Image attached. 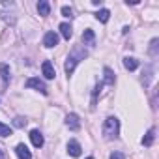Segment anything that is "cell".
<instances>
[{
	"label": "cell",
	"mask_w": 159,
	"mask_h": 159,
	"mask_svg": "<svg viewBox=\"0 0 159 159\" xmlns=\"http://www.w3.org/2000/svg\"><path fill=\"white\" fill-rule=\"evenodd\" d=\"M60 32H62V38H64V39H69V38L73 36L71 26H69L67 23H62V25H60Z\"/></svg>",
	"instance_id": "5bb4252c"
},
{
	"label": "cell",
	"mask_w": 159,
	"mask_h": 159,
	"mask_svg": "<svg viewBox=\"0 0 159 159\" xmlns=\"http://www.w3.org/2000/svg\"><path fill=\"white\" fill-rule=\"evenodd\" d=\"M17 155H19V159H32V153H30V150L25 146V144H17Z\"/></svg>",
	"instance_id": "30bf717a"
},
{
	"label": "cell",
	"mask_w": 159,
	"mask_h": 159,
	"mask_svg": "<svg viewBox=\"0 0 159 159\" xmlns=\"http://www.w3.org/2000/svg\"><path fill=\"white\" fill-rule=\"evenodd\" d=\"M153 139H155V129L152 127V129H148V133L142 137V144H144V146H152V144H153Z\"/></svg>",
	"instance_id": "7c38bea8"
},
{
	"label": "cell",
	"mask_w": 159,
	"mask_h": 159,
	"mask_svg": "<svg viewBox=\"0 0 159 159\" xmlns=\"http://www.w3.org/2000/svg\"><path fill=\"white\" fill-rule=\"evenodd\" d=\"M86 58V51L83 49V47H73V51L69 52V56H67V60H66V64H64V69H66V73L67 75H71L73 71H75V66L81 62V60H84Z\"/></svg>",
	"instance_id": "6da1fadb"
},
{
	"label": "cell",
	"mask_w": 159,
	"mask_h": 159,
	"mask_svg": "<svg viewBox=\"0 0 159 159\" xmlns=\"http://www.w3.org/2000/svg\"><path fill=\"white\" fill-rule=\"evenodd\" d=\"M38 11H39V15L47 17V15H49V11H51V4L47 2V0H41V2L38 4Z\"/></svg>",
	"instance_id": "4fadbf2b"
},
{
	"label": "cell",
	"mask_w": 159,
	"mask_h": 159,
	"mask_svg": "<svg viewBox=\"0 0 159 159\" xmlns=\"http://www.w3.org/2000/svg\"><path fill=\"white\" fill-rule=\"evenodd\" d=\"M81 144H79L77 140H69V144H67V152H69V155H73V157H79L81 155Z\"/></svg>",
	"instance_id": "ba28073f"
},
{
	"label": "cell",
	"mask_w": 159,
	"mask_h": 159,
	"mask_svg": "<svg viewBox=\"0 0 159 159\" xmlns=\"http://www.w3.org/2000/svg\"><path fill=\"white\" fill-rule=\"evenodd\" d=\"M13 131H11V127L10 125H6V124H2L0 122V137H10Z\"/></svg>",
	"instance_id": "ac0fdd59"
},
{
	"label": "cell",
	"mask_w": 159,
	"mask_h": 159,
	"mask_svg": "<svg viewBox=\"0 0 159 159\" xmlns=\"http://www.w3.org/2000/svg\"><path fill=\"white\" fill-rule=\"evenodd\" d=\"M157 43H159V39L155 38V39H152V43H150V54L152 56H155L157 54Z\"/></svg>",
	"instance_id": "d6986e66"
},
{
	"label": "cell",
	"mask_w": 159,
	"mask_h": 159,
	"mask_svg": "<svg viewBox=\"0 0 159 159\" xmlns=\"http://www.w3.org/2000/svg\"><path fill=\"white\" fill-rule=\"evenodd\" d=\"M109 17H111V11H109V10H99V11L96 13V19H98L99 23H107Z\"/></svg>",
	"instance_id": "9a60e30c"
},
{
	"label": "cell",
	"mask_w": 159,
	"mask_h": 159,
	"mask_svg": "<svg viewBox=\"0 0 159 159\" xmlns=\"http://www.w3.org/2000/svg\"><path fill=\"white\" fill-rule=\"evenodd\" d=\"M111 159H125V155H124L122 152H114V153L111 155Z\"/></svg>",
	"instance_id": "7402d4cb"
},
{
	"label": "cell",
	"mask_w": 159,
	"mask_h": 159,
	"mask_svg": "<svg viewBox=\"0 0 159 159\" xmlns=\"http://www.w3.org/2000/svg\"><path fill=\"white\" fill-rule=\"evenodd\" d=\"M0 159H6V153H4V150L0 148Z\"/></svg>",
	"instance_id": "603a6c76"
},
{
	"label": "cell",
	"mask_w": 159,
	"mask_h": 159,
	"mask_svg": "<svg viewBox=\"0 0 159 159\" xmlns=\"http://www.w3.org/2000/svg\"><path fill=\"white\" fill-rule=\"evenodd\" d=\"M0 73H2L4 84H8V83H10V67H8L6 64H0Z\"/></svg>",
	"instance_id": "2e32d148"
},
{
	"label": "cell",
	"mask_w": 159,
	"mask_h": 159,
	"mask_svg": "<svg viewBox=\"0 0 159 159\" xmlns=\"http://www.w3.org/2000/svg\"><path fill=\"white\" fill-rule=\"evenodd\" d=\"M30 139H32V144L36 146V148H41L43 146V135H41V131L39 129H34V131H30Z\"/></svg>",
	"instance_id": "52a82bcc"
},
{
	"label": "cell",
	"mask_w": 159,
	"mask_h": 159,
	"mask_svg": "<svg viewBox=\"0 0 159 159\" xmlns=\"http://www.w3.org/2000/svg\"><path fill=\"white\" fill-rule=\"evenodd\" d=\"M41 71H43V75H45L47 79H54V75H56V71H54L51 60H45V62L41 64Z\"/></svg>",
	"instance_id": "8992f818"
},
{
	"label": "cell",
	"mask_w": 159,
	"mask_h": 159,
	"mask_svg": "<svg viewBox=\"0 0 159 159\" xmlns=\"http://www.w3.org/2000/svg\"><path fill=\"white\" fill-rule=\"evenodd\" d=\"M13 125H15V127H25V125H26V120L19 116V118H15V120H13Z\"/></svg>",
	"instance_id": "ffe728a7"
},
{
	"label": "cell",
	"mask_w": 159,
	"mask_h": 159,
	"mask_svg": "<svg viewBox=\"0 0 159 159\" xmlns=\"http://www.w3.org/2000/svg\"><path fill=\"white\" fill-rule=\"evenodd\" d=\"M26 88H36L38 92L47 94V86H45V83L39 81L38 77H30V79H28V81H26Z\"/></svg>",
	"instance_id": "3957f363"
},
{
	"label": "cell",
	"mask_w": 159,
	"mask_h": 159,
	"mask_svg": "<svg viewBox=\"0 0 159 159\" xmlns=\"http://www.w3.org/2000/svg\"><path fill=\"white\" fill-rule=\"evenodd\" d=\"M103 73H105V83L107 84H114V73H112V69L111 67H105Z\"/></svg>",
	"instance_id": "e0dca14e"
},
{
	"label": "cell",
	"mask_w": 159,
	"mask_h": 159,
	"mask_svg": "<svg viewBox=\"0 0 159 159\" xmlns=\"http://www.w3.org/2000/svg\"><path fill=\"white\" fill-rule=\"evenodd\" d=\"M124 67H125V69H129V71H135V69L139 67V60H137V58L127 56V58H124Z\"/></svg>",
	"instance_id": "8fae6325"
},
{
	"label": "cell",
	"mask_w": 159,
	"mask_h": 159,
	"mask_svg": "<svg viewBox=\"0 0 159 159\" xmlns=\"http://www.w3.org/2000/svg\"><path fill=\"white\" fill-rule=\"evenodd\" d=\"M62 15H64V17H73V15H71V10H69L67 6L62 8Z\"/></svg>",
	"instance_id": "44dd1931"
},
{
	"label": "cell",
	"mask_w": 159,
	"mask_h": 159,
	"mask_svg": "<svg viewBox=\"0 0 159 159\" xmlns=\"http://www.w3.org/2000/svg\"><path fill=\"white\" fill-rule=\"evenodd\" d=\"M66 125H67L71 131H79V129H81V120H79L77 114H67V116H66Z\"/></svg>",
	"instance_id": "277c9868"
},
{
	"label": "cell",
	"mask_w": 159,
	"mask_h": 159,
	"mask_svg": "<svg viewBox=\"0 0 159 159\" xmlns=\"http://www.w3.org/2000/svg\"><path fill=\"white\" fill-rule=\"evenodd\" d=\"M88 159H94V157H88Z\"/></svg>",
	"instance_id": "cb8c5ba5"
},
{
	"label": "cell",
	"mask_w": 159,
	"mask_h": 159,
	"mask_svg": "<svg viewBox=\"0 0 159 159\" xmlns=\"http://www.w3.org/2000/svg\"><path fill=\"white\" fill-rule=\"evenodd\" d=\"M83 41H84V45H90V47H94L96 45V34H94V30H84L83 32Z\"/></svg>",
	"instance_id": "9c48e42d"
},
{
	"label": "cell",
	"mask_w": 159,
	"mask_h": 159,
	"mask_svg": "<svg viewBox=\"0 0 159 159\" xmlns=\"http://www.w3.org/2000/svg\"><path fill=\"white\" fill-rule=\"evenodd\" d=\"M118 133H120V122H118V118L109 116L105 120V124H103V137L107 140H112V139L118 137Z\"/></svg>",
	"instance_id": "7a4b0ae2"
},
{
	"label": "cell",
	"mask_w": 159,
	"mask_h": 159,
	"mask_svg": "<svg viewBox=\"0 0 159 159\" xmlns=\"http://www.w3.org/2000/svg\"><path fill=\"white\" fill-rule=\"evenodd\" d=\"M43 45H45L47 49L56 47V45H58V34H56V32H47L45 38H43Z\"/></svg>",
	"instance_id": "5b68a950"
}]
</instances>
